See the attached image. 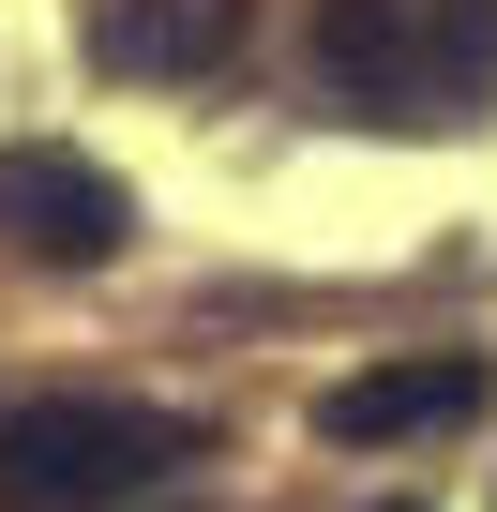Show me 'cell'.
Segmentation results:
<instances>
[{
	"label": "cell",
	"mask_w": 497,
	"mask_h": 512,
	"mask_svg": "<svg viewBox=\"0 0 497 512\" xmlns=\"http://www.w3.org/2000/svg\"><path fill=\"white\" fill-rule=\"evenodd\" d=\"M317 76L362 121L467 136L497 106V0H317Z\"/></svg>",
	"instance_id": "6da1fadb"
},
{
	"label": "cell",
	"mask_w": 497,
	"mask_h": 512,
	"mask_svg": "<svg viewBox=\"0 0 497 512\" xmlns=\"http://www.w3.org/2000/svg\"><path fill=\"white\" fill-rule=\"evenodd\" d=\"M181 452H211V422L121 407V392H31L16 422H0V512H121Z\"/></svg>",
	"instance_id": "7a4b0ae2"
},
{
	"label": "cell",
	"mask_w": 497,
	"mask_h": 512,
	"mask_svg": "<svg viewBox=\"0 0 497 512\" xmlns=\"http://www.w3.org/2000/svg\"><path fill=\"white\" fill-rule=\"evenodd\" d=\"M136 226V196L91 166V151H0V241L46 256V272H106Z\"/></svg>",
	"instance_id": "3957f363"
},
{
	"label": "cell",
	"mask_w": 497,
	"mask_h": 512,
	"mask_svg": "<svg viewBox=\"0 0 497 512\" xmlns=\"http://www.w3.org/2000/svg\"><path fill=\"white\" fill-rule=\"evenodd\" d=\"M452 422H482V362H467V347L377 362V377H332V392H317V437H332V452H407V437H452Z\"/></svg>",
	"instance_id": "277c9868"
},
{
	"label": "cell",
	"mask_w": 497,
	"mask_h": 512,
	"mask_svg": "<svg viewBox=\"0 0 497 512\" xmlns=\"http://www.w3.org/2000/svg\"><path fill=\"white\" fill-rule=\"evenodd\" d=\"M241 16H257V0H121V16H106V61L121 76H211L241 46Z\"/></svg>",
	"instance_id": "5b68a950"
},
{
	"label": "cell",
	"mask_w": 497,
	"mask_h": 512,
	"mask_svg": "<svg viewBox=\"0 0 497 512\" xmlns=\"http://www.w3.org/2000/svg\"><path fill=\"white\" fill-rule=\"evenodd\" d=\"M392 512H407V497H392Z\"/></svg>",
	"instance_id": "8992f818"
}]
</instances>
